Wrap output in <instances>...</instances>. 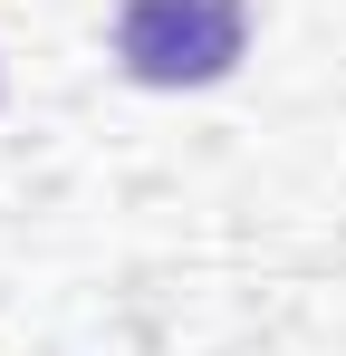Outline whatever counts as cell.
<instances>
[{"label": "cell", "instance_id": "obj_1", "mask_svg": "<svg viewBox=\"0 0 346 356\" xmlns=\"http://www.w3.org/2000/svg\"><path fill=\"white\" fill-rule=\"evenodd\" d=\"M250 49L240 0H125L115 10V58L135 87H222Z\"/></svg>", "mask_w": 346, "mask_h": 356}]
</instances>
